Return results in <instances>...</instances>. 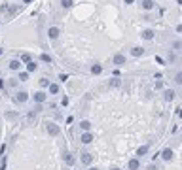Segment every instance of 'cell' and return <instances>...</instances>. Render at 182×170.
I'll list each match as a JSON object with an SVG mask.
<instances>
[{"instance_id": "cell-2", "label": "cell", "mask_w": 182, "mask_h": 170, "mask_svg": "<svg viewBox=\"0 0 182 170\" xmlns=\"http://www.w3.org/2000/svg\"><path fill=\"white\" fill-rule=\"evenodd\" d=\"M32 98H34V102L42 104V102H46L47 95H46V93H44V91H38V93H34V95H32Z\"/></svg>"}, {"instance_id": "cell-23", "label": "cell", "mask_w": 182, "mask_h": 170, "mask_svg": "<svg viewBox=\"0 0 182 170\" xmlns=\"http://www.w3.org/2000/svg\"><path fill=\"white\" fill-rule=\"evenodd\" d=\"M61 4H63V8H70L72 6V0H61Z\"/></svg>"}, {"instance_id": "cell-8", "label": "cell", "mask_w": 182, "mask_h": 170, "mask_svg": "<svg viewBox=\"0 0 182 170\" xmlns=\"http://www.w3.org/2000/svg\"><path fill=\"white\" fill-rule=\"evenodd\" d=\"M161 157H163L165 161H171L173 159V149H169V148L163 149V151H161Z\"/></svg>"}, {"instance_id": "cell-4", "label": "cell", "mask_w": 182, "mask_h": 170, "mask_svg": "<svg viewBox=\"0 0 182 170\" xmlns=\"http://www.w3.org/2000/svg\"><path fill=\"white\" fill-rule=\"evenodd\" d=\"M27 100H29V93L19 91L17 95H15V102H27Z\"/></svg>"}, {"instance_id": "cell-32", "label": "cell", "mask_w": 182, "mask_h": 170, "mask_svg": "<svg viewBox=\"0 0 182 170\" xmlns=\"http://www.w3.org/2000/svg\"><path fill=\"white\" fill-rule=\"evenodd\" d=\"M89 170H99V168H89Z\"/></svg>"}, {"instance_id": "cell-33", "label": "cell", "mask_w": 182, "mask_h": 170, "mask_svg": "<svg viewBox=\"0 0 182 170\" xmlns=\"http://www.w3.org/2000/svg\"><path fill=\"white\" fill-rule=\"evenodd\" d=\"M112 170H120V168H112Z\"/></svg>"}, {"instance_id": "cell-13", "label": "cell", "mask_w": 182, "mask_h": 170, "mask_svg": "<svg viewBox=\"0 0 182 170\" xmlns=\"http://www.w3.org/2000/svg\"><path fill=\"white\" fill-rule=\"evenodd\" d=\"M63 157H64V163H67V164H74V157H72V153H68V151H67Z\"/></svg>"}, {"instance_id": "cell-11", "label": "cell", "mask_w": 182, "mask_h": 170, "mask_svg": "<svg viewBox=\"0 0 182 170\" xmlns=\"http://www.w3.org/2000/svg\"><path fill=\"white\" fill-rule=\"evenodd\" d=\"M163 98L167 100V102H169V100H173V98H175V91H171V89H167V91L163 93Z\"/></svg>"}, {"instance_id": "cell-24", "label": "cell", "mask_w": 182, "mask_h": 170, "mask_svg": "<svg viewBox=\"0 0 182 170\" xmlns=\"http://www.w3.org/2000/svg\"><path fill=\"white\" fill-rule=\"evenodd\" d=\"M42 60H44V63H51V57L47 53H42Z\"/></svg>"}, {"instance_id": "cell-25", "label": "cell", "mask_w": 182, "mask_h": 170, "mask_svg": "<svg viewBox=\"0 0 182 170\" xmlns=\"http://www.w3.org/2000/svg\"><path fill=\"white\" fill-rule=\"evenodd\" d=\"M27 79H29V74H25V72L19 74V81H27Z\"/></svg>"}, {"instance_id": "cell-28", "label": "cell", "mask_w": 182, "mask_h": 170, "mask_svg": "<svg viewBox=\"0 0 182 170\" xmlns=\"http://www.w3.org/2000/svg\"><path fill=\"white\" fill-rule=\"evenodd\" d=\"M173 47H175V49H180V42H178V40H176V42L173 44Z\"/></svg>"}, {"instance_id": "cell-9", "label": "cell", "mask_w": 182, "mask_h": 170, "mask_svg": "<svg viewBox=\"0 0 182 170\" xmlns=\"http://www.w3.org/2000/svg\"><path fill=\"white\" fill-rule=\"evenodd\" d=\"M139 166H140L139 159H131V161H129V170H139Z\"/></svg>"}, {"instance_id": "cell-22", "label": "cell", "mask_w": 182, "mask_h": 170, "mask_svg": "<svg viewBox=\"0 0 182 170\" xmlns=\"http://www.w3.org/2000/svg\"><path fill=\"white\" fill-rule=\"evenodd\" d=\"M21 60H25V63H30V60H32V57H30L29 53H23V55H21Z\"/></svg>"}, {"instance_id": "cell-12", "label": "cell", "mask_w": 182, "mask_h": 170, "mask_svg": "<svg viewBox=\"0 0 182 170\" xmlns=\"http://www.w3.org/2000/svg\"><path fill=\"white\" fill-rule=\"evenodd\" d=\"M131 55L133 57H140V55H144V49H142V47H133V49H131Z\"/></svg>"}, {"instance_id": "cell-16", "label": "cell", "mask_w": 182, "mask_h": 170, "mask_svg": "<svg viewBox=\"0 0 182 170\" xmlns=\"http://www.w3.org/2000/svg\"><path fill=\"white\" fill-rule=\"evenodd\" d=\"M142 8H144V10H154V0H144Z\"/></svg>"}, {"instance_id": "cell-20", "label": "cell", "mask_w": 182, "mask_h": 170, "mask_svg": "<svg viewBox=\"0 0 182 170\" xmlns=\"http://www.w3.org/2000/svg\"><path fill=\"white\" fill-rule=\"evenodd\" d=\"M36 68H38V66H36V64L32 63V60H30V63H27V70H29V72H34Z\"/></svg>"}, {"instance_id": "cell-27", "label": "cell", "mask_w": 182, "mask_h": 170, "mask_svg": "<svg viewBox=\"0 0 182 170\" xmlns=\"http://www.w3.org/2000/svg\"><path fill=\"white\" fill-rule=\"evenodd\" d=\"M175 81H176V83H182V74H180V72L175 76Z\"/></svg>"}, {"instance_id": "cell-14", "label": "cell", "mask_w": 182, "mask_h": 170, "mask_svg": "<svg viewBox=\"0 0 182 170\" xmlns=\"http://www.w3.org/2000/svg\"><path fill=\"white\" fill-rule=\"evenodd\" d=\"M142 38H144V40H152V38H154V30H150V28H146V30L142 32Z\"/></svg>"}, {"instance_id": "cell-1", "label": "cell", "mask_w": 182, "mask_h": 170, "mask_svg": "<svg viewBox=\"0 0 182 170\" xmlns=\"http://www.w3.org/2000/svg\"><path fill=\"white\" fill-rule=\"evenodd\" d=\"M46 131H47V134H51V136H57L61 129H59L55 123H47V125H46Z\"/></svg>"}, {"instance_id": "cell-15", "label": "cell", "mask_w": 182, "mask_h": 170, "mask_svg": "<svg viewBox=\"0 0 182 170\" xmlns=\"http://www.w3.org/2000/svg\"><path fill=\"white\" fill-rule=\"evenodd\" d=\"M91 72H93L95 76H99L101 72H103V66H101V64H93V66H91Z\"/></svg>"}, {"instance_id": "cell-5", "label": "cell", "mask_w": 182, "mask_h": 170, "mask_svg": "<svg viewBox=\"0 0 182 170\" xmlns=\"http://www.w3.org/2000/svg\"><path fill=\"white\" fill-rule=\"evenodd\" d=\"M59 34H61V30H59L57 27H51L50 30H47V36H50L51 40H57V38H59Z\"/></svg>"}, {"instance_id": "cell-7", "label": "cell", "mask_w": 182, "mask_h": 170, "mask_svg": "<svg viewBox=\"0 0 182 170\" xmlns=\"http://www.w3.org/2000/svg\"><path fill=\"white\" fill-rule=\"evenodd\" d=\"M91 161H93V155H91V153H82V163L84 164H91Z\"/></svg>"}, {"instance_id": "cell-3", "label": "cell", "mask_w": 182, "mask_h": 170, "mask_svg": "<svg viewBox=\"0 0 182 170\" xmlns=\"http://www.w3.org/2000/svg\"><path fill=\"white\" fill-rule=\"evenodd\" d=\"M114 64H116V66H123V64H125V55L123 53H116L114 55Z\"/></svg>"}, {"instance_id": "cell-29", "label": "cell", "mask_w": 182, "mask_h": 170, "mask_svg": "<svg viewBox=\"0 0 182 170\" xmlns=\"http://www.w3.org/2000/svg\"><path fill=\"white\" fill-rule=\"evenodd\" d=\"M123 2H125V4H133V2H135V0H123Z\"/></svg>"}, {"instance_id": "cell-31", "label": "cell", "mask_w": 182, "mask_h": 170, "mask_svg": "<svg viewBox=\"0 0 182 170\" xmlns=\"http://www.w3.org/2000/svg\"><path fill=\"white\" fill-rule=\"evenodd\" d=\"M29 2H32V0H25V4H29Z\"/></svg>"}, {"instance_id": "cell-30", "label": "cell", "mask_w": 182, "mask_h": 170, "mask_svg": "<svg viewBox=\"0 0 182 170\" xmlns=\"http://www.w3.org/2000/svg\"><path fill=\"white\" fill-rule=\"evenodd\" d=\"M2 53H4V49H2V47H0V55H2Z\"/></svg>"}, {"instance_id": "cell-19", "label": "cell", "mask_w": 182, "mask_h": 170, "mask_svg": "<svg viewBox=\"0 0 182 170\" xmlns=\"http://www.w3.org/2000/svg\"><path fill=\"white\" fill-rule=\"evenodd\" d=\"M148 151V145H142V148H139V149H137V155H144V153H146Z\"/></svg>"}, {"instance_id": "cell-10", "label": "cell", "mask_w": 182, "mask_h": 170, "mask_svg": "<svg viewBox=\"0 0 182 170\" xmlns=\"http://www.w3.org/2000/svg\"><path fill=\"white\" fill-rule=\"evenodd\" d=\"M19 66H21V60H17V59L10 60V70H19Z\"/></svg>"}, {"instance_id": "cell-21", "label": "cell", "mask_w": 182, "mask_h": 170, "mask_svg": "<svg viewBox=\"0 0 182 170\" xmlns=\"http://www.w3.org/2000/svg\"><path fill=\"white\" fill-rule=\"evenodd\" d=\"M120 83H121V81H120V79H118V78H114V79H110V87H120Z\"/></svg>"}, {"instance_id": "cell-6", "label": "cell", "mask_w": 182, "mask_h": 170, "mask_svg": "<svg viewBox=\"0 0 182 170\" xmlns=\"http://www.w3.org/2000/svg\"><path fill=\"white\" fill-rule=\"evenodd\" d=\"M82 142H84V144H91V142H93V134H91L89 131H86L82 134Z\"/></svg>"}, {"instance_id": "cell-17", "label": "cell", "mask_w": 182, "mask_h": 170, "mask_svg": "<svg viewBox=\"0 0 182 170\" xmlns=\"http://www.w3.org/2000/svg\"><path fill=\"white\" fill-rule=\"evenodd\" d=\"M80 127H82V129H84V131H89V129H91V121H87V119H84V121H82V123H80Z\"/></svg>"}, {"instance_id": "cell-26", "label": "cell", "mask_w": 182, "mask_h": 170, "mask_svg": "<svg viewBox=\"0 0 182 170\" xmlns=\"http://www.w3.org/2000/svg\"><path fill=\"white\" fill-rule=\"evenodd\" d=\"M40 85H42V87H47V85H50V81H47L46 78H42V79H40Z\"/></svg>"}, {"instance_id": "cell-18", "label": "cell", "mask_w": 182, "mask_h": 170, "mask_svg": "<svg viewBox=\"0 0 182 170\" xmlns=\"http://www.w3.org/2000/svg\"><path fill=\"white\" fill-rule=\"evenodd\" d=\"M47 87H50V93H51V95H57V93H59V85H55V83H50Z\"/></svg>"}]
</instances>
